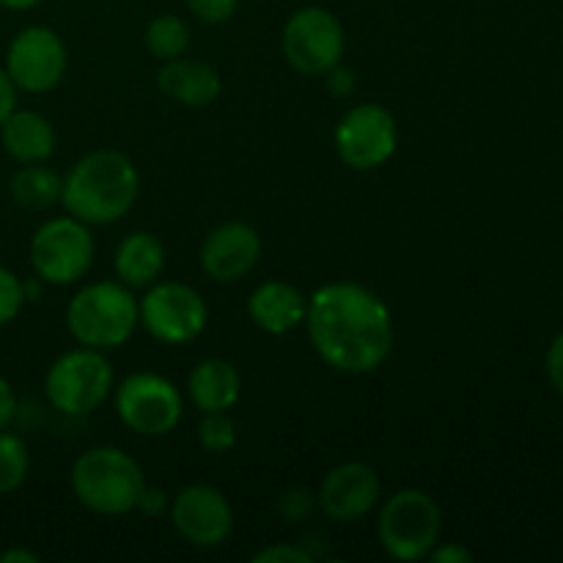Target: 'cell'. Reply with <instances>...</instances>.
I'll return each mask as SVG.
<instances>
[{
    "instance_id": "obj_1",
    "label": "cell",
    "mask_w": 563,
    "mask_h": 563,
    "mask_svg": "<svg viewBox=\"0 0 563 563\" xmlns=\"http://www.w3.org/2000/svg\"><path fill=\"white\" fill-rule=\"evenodd\" d=\"M306 330L313 352L350 377L372 374L394 350V317L383 297L355 280H333L308 297Z\"/></svg>"
},
{
    "instance_id": "obj_2",
    "label": "cell",
    "mask_w": 563,
    "mask_h": 563,
    "mask_svg": "<svg viewBox=\"0 0 563 563\" xmlns=\"http://www.w3.org/2000/svg\"><path fill=\"white\" fill-rule=\"evenodd\" d=\"M141 196V174L119 148H97L64 176L60 203L86 225H110L126 218Z\"/></svg>"
},
{
    "instance_id": "obj_3",
    "label": "cell",
    "mask_w": 563,
    "mask_h": 563,
    "mask_svg": "<svg viewBox=\"0 0 563 563\" xmlns=\"http://www.w3.org/2000/svg\"><path fill=\"white\" fill-rule=\"evenodd\" d=\"M71 493L82 509L99 517H121L135 511L146 487L141 462L115 445L82 451L69 473Z\"/></svg>"
},
{
    "instance_id": "obj_4",
    "label": "cell",
    "mask_w": 563,
    "mask_h": 563,
    "mask_svg": "<svg viewBox=\"0 0 563 563\" xmlns=\"http://www.w3.org/2000/svg\"><path fill=\"white\" fill-rule=\"evenodd\" d=\"M141 324L137 297L121 280L86 284L66 306V328L80 346L119 350Z\"/></svg>"
},
{
    "instance_id": "obj_5",
    "label": "cell",
    "mask_w": 563,
    "mask_h": 563,
    "mask_svg": "<svg viewBox=\"0 0 563 563\" xmlns=\"http://www.w3.org/2000/svg\"><path fill=\"white\" fill-rule=\"evenodd\" d=\"M440 528L443 515L438 500L423 489L407 487L390 495L379 509L377 539L390 559L423 561L440 542Z\"/></svg>"
},
{
    "instance_id": "obj_6",
    "label": "cell",
    "mask_w": 563,
    "mask_h": 563,
    "mask_svg": "<svg viewBox=\"0 0 563 563\" xmlns=\"http://www.w3.org/2000/svg\"><path fill=\"white\" fill-rule=\"evenodd\" d=\"M113 366L102 350L77 346L55 357L44 374L47 401L64 416H88L113 394Z\"/></svg>"
},
{
    "instance_id": "obj_7",
    "label": "cell",
    "mask_w": 563,
    "mask_h": 563,
    "mask_svg": "<svg viewBox=\"0 0 563 563\" xmlns=\"http://www.w3.org/2000/svg\"><path fill=\"white\" fill-rule=\"evenodd\" d=\"M33 275L47 286H71L91 269L97 256L91 225L71 214L49 218L33 231L31 247Z\"/></svg>"
},
{
    "instance_id": "obj_8",
    "label": "cell",
    "mask_w": 563,
    "mask_h": 563,
    "mask_svg": "<svg viewBox=\"0 0 563 563\" xmlns=\"http://www.w3.org/2000/svg\"><path fill=\"white\" fill-rule=\"evenodd\" d=\"M113 399L121 423L141 438H165L179 427L185 412L179 388L154 372H135L121 379Z\"/></svg>"
},
{
    "instance_id": "obj_9",
    "label": "cell",
    "mask_w": 563,
    "mask_h": 563,
    "mask_svg": "<svg viewBox=\"0 0 563 563\" xmlns=\"http://www.w3.org/2000/svg\"><path fill=\"white\" fill-rule=\"evenodd\" d=\"M280 49L295 71L322 77L344 58V25L333 11L322 9V5H302L286 20L284 33H280Z\"/></svg>"
},
{
    "instance_id": "obj_10",
    "label": "cell",
    "mask_w": 563,
    "mask_h": 563,
    "mask_svg": "<svg viewBox=\"0 0 563 563\" xmlns=\"http://www.w3.org/2000/svg\"><path fill=\"white\" fill-rule=\"evenodd\" d=\"M137 317H141V328L154 341L181 346L203 333L209 308L192 286L181 284V280H157L137 300Z\"/></svg>"
},
{
    "instance_id": "obj_11",
    "label": "cell",
    "mask_w": 563,
    "mask_h": 563,
    "mask_svg": "<svg viewBox=\"0 0 563 563\" xmlns=\"http://www.w3.org/2000/svg\"><path fill=\"white\" fill-rule=\"evenodd\" d=\"M335 152L352 170L383 168L399 146V124L394 113L377 102H363L346 110L335 124Z\"/></svg>"
},
{
    "instance_id": "obj_12",
    "label": "cell",
    "mask_w": 563,
    "mask_h": 563,
    "mask_svg": "<svg viewBox=\"0 0 563 563\" xmlns=\"http://www.w3.org/2000/svg\"><path fill=\"white\" fill-rule=\"evenodd\" d=\"M69 66L66 44L53 27L31 25L22 27L5 49V75L11 77L16 91L47 93L60 86Z\"/></svg>"
},
{
    "instance_id": "obj_13",
    "label": "cell",
    "mask_w": 563,
    "mask_h": 563,
    "mask_svg": "<svg viewBox=\"0 0 563 563\" xmlns=\"http://www.w3.org/2000/svg\"><path fill=\"white\" fill-rule=\"evenodd\" d=\"M170 522L187 544L201 550L220 548L234 531V509L212 484H190L170 498Z\"/></svg>"
},
{
    "instance_id": "obj_14",
    "label": "cell",
    "mask_w": 563,
    "mask_h": 563,
    "mask_svg": "<svg viewBox=\"0 0 563 563\" xmlns=\"http://www.w3.org/2000/svg\"><path fill=\"white\" fill-rule=\"evenodd\" d=\"M379 495L383 484L374 467L366 462H341L322 478L317 506L330 520L357 522L379 504Z\"/></svg>"
},
{
    "instance_id": "obj_15",
    "label": "cell",
    "mask_w": 563,
    "mask_h": 563,
    "mask_svg": "<svg viewBox=\"0 0 563 563\" xmlns=\"http://www.w3.org/2000/svg\"><path fill=\"white\" fill-rule=\"evenodd\" d=\"M262 258V236L245 220H229L207 234L201 245V269L218 284H234Z\"/></svg>"
},
{
    "instance_id": "obj_16",
    "label": "cell",
    "mask_w": 563,
    "mask_h": 563,
    "mask_svg": "<svg viewBox=\"0 0 563 563\" xmlns=\"http://www.w3.org/2000/svg\"><path fill=\"white\" fill-rule=\"evenodd\" d=\"M157 86L165 97L190 110L209 108L212 102H218L220 91H223L220 71L212 64L185 58V55L181 58L163 60V66L157 71Z\"/></svg>"
},
{
    "instance_id": "obj_17",
    "label": "cell",
    "mask_w": 563,
    "mask_h": 563,
    "mask_svg": "<svg viewBox=\"0 0 563 563\" xmlns=\"http://www.w3.org/2000/svg\"><path fill=\"white\" fill-rule=\"evenodd\" d=\"M308 311V297L286 280H264L251 291L247 317L267 335H286L302 328Z\"/></svg>"
},
{
    "instance_id": "obj_18",
    "label": "cell",
    "mask_w": 563,
    "mask_h": 563,
    "mask_svg": "<svg viewBox=\"0 0 563 563\" xmlns=\"http://www.w3.org/2000/svg\"><path fill=\"white\" fill-rule=\"evenodd\" d=\"M242 377L234 363L223 357H207L187 377V396L192 407L203 412H229L240 401Z\"/></svg>"
},
{
    "instance_id": "obj_19",
    "label": "cell",
    "mask_w": 563,
    "mask_h": 563,
    "mask_svg": "<svg viewBox=\"0 0 563 563\" xmlns=\"http://www.w3.org/2000/svg\"><path fill=\"white\" fill-rule=\"evenodd\" d=\"M0 143L14 163H47L55 152V130L36 110H11L0 124Z\"/></svg>"
},
{
    "instance_id": "obj_20",
    "label": "cell",
    "mask_w": 563,
    "mask_h": 563,
    "mask_svg": "<svg viewBox=\"0 0 563 563\" xmlns=\"http://www.w3.org/2000/svg\"><path fill=\"white\" fill-rule=\"evenodd\" d=\"M115 278L130 289H148L165 269V247L148 231H132L119 242L113 256Z\"/></svg>"
},
{
    "instance_id": "obj_21",
    "label": "cell",
    "mask_w": 563,
    "mask_h": 563,
    "mask_svg": "<svg viewBox=\"0 0 563 563\" xmlns=\"http://www.w3.org/2000/svg\"><path fill=\"white\" fill-rule=\"evenodd\" d=\"M60 190H64V176L44 163L22 165L11 176V198L31 212H42L60 203Z\"/></svg>"
},
{
    "instance_id": "obj_22",
    "label": "cell",
    "mask_w": 563,
    "mask_h": 563,
    "mask_svg": "<svg viewBox=\"0 0 563 563\" xmlns=\"http://www.w3.org/2000/svg\"><path fill=\"white\" fill-rule=\"evenodd\" d=\"M143 42H146V49L154 58H181L190 49V27H187V22L181 16L159 14L146 25Z\"/></svg>"
},
{
    "instance_id": "obj_23",
    "label": "cell",
    "mask_w": 563,
    "mask_h": 563,
    "mask_svg": "<svg viewBox=\"0 0 563 563\" xmlns=\"http://www.w3.org/2000/svg\"><path fill=\"white\" fill-rule=\"evenodd\" d=\"M31 454L20 434L0 429V495H11L25 484Z\"/></svg>"
},
{
    "instance_id": "obj_24",
    "label": "cell",
    "mask_w": 563,
    "mask_h": 563,
    "mask_svg": "<svg viewBox=\"0 0 563 563\" xmlns=\"http://www.w3.org/2000/svg\"><path fill=\"white\" fill-rule=\"evenodd\" d=\"M198 443L214 456L229 454L236 445V423L231 421L229 412H203L198 423Z\"/></svg>"
},
{
    "instance_id": "obj_25",
    "label": "cell",
    "mask_w": 563,
    "mask_h": 563,
    "mask_svg": "<svg viewBox=\"0 0 563 563\" xmlns=\"http://www.w3.org/2000/svg\"><path fill=\"white\" fill-rule=\"evenodd\" d=\"M25 306V289L22 278H16L9 267H0V328L14 322Z\"/></svg>"
},
{
    "instance_id": "obj_26",
    "label": "cell",
    "mask_w": 563,
    "mask_h": 563,
    "mask_svg": "<svg viewBox=\"0 0 563 563\" xmlns=\"http://www.w3.org/2000/svg\"><path fill=\"white\" fill-rule=\"evenodd\" d=\"M190 14L207 25H223L240 9V0H185Z\"/></svg>"
},
{
    "instance_id": "obj_27",
    "label": "cell",
    "mask_w": 563,
    "mask_h": 563,
    "mask_svg": "<svg viewBox=\"0 0 563 563\" xmlns=\"http://www.w3.org/2000/svg\"><path fill=\"white\" fill-rule=\"evenodd\" d=\"M317 509V495L311 489H289L278 498V511L284 520L289 522H300L306 517H311V511Z\"/></svg>"
},
{
    "instance_id": "obj_28",
    "label": "cell",
    "mask_w": 563,
    "mask_h": 563,
    "mask_svg": "<svg viewBox=\"0 0 563 563\" xmlns=\"http://www.w3.org/2000/svg\"><path fill=\"white\" fill-rule=\"evenodd\" d=\"M313 555L300 544H269L253 555V563H311Z\"/></svg>"
},
{
    "instance_id": "obj_29",
    "label": "cell",
    "mask_w": 563,
    "mask_h": 563,
    "mask_svg": "<svg viewBox=\"0 0 563 563\" xmlns=\"http://www.w3.org/2000/svg\"><path fill=\"white\" fill-rule=\"evenodd\" d=\"M324 86H328V91L333 93V97H339V99H344V97H350L352 91H355V71L350 69V66H344V64H335L333 69H328L324 71Z\"/></svg>"
},
{
    "instance_id": "obj_30",
    "label": "cell",
    "mask_w": 563,
    "mask_h": 563,
    "mask_svg": "<svg viewBox=\"0 0 563 563\" xmlns=\"http://www.w3.org/2000/svg\"><path fill=\"white\" fill-rule=\"evenodd\" d=\"M168 509H170V495L165 493V489L148 487L146 484L141 493V498H137L135 511H141V515H146V517H163V515H168Z\"/></svg>"
},
{
    "instance_id": "obj_31",
    "label": "cell",
    "mask_w": 563,
    "mask_h": 563,
    "mask_svg": "<svg viewBox=\"0 0 563 563\" xmlns=\"http://www.w3.org/2000/svg\"><path fill=\"white\" fill-rule=\"evenodd\" d=\"M544 372H548V379L555 388V394L563 396V333L550 341L548 357H544Z\"/></svg>"
},
{
    "instance_id": "obj_32",
    "label": "cell",
    "mask_w": 563,
    "mask_h": 563,
    "mask_svg": "<svg viewBox=\"0 0 563 563\" xmlns=\"http://www.w3.org/2000/svg\"><path fill=\"white\" fill-rule=\"evenodd\" d=\"M429 561L434 563H471L473 553L467 548H462L460 542H438L429 553Z\"/></svg>"
},
{
    "instance_id": "obj_33",
    "label": "cell",
    "mask_w": 563,
    "mask_h": 563,
    "mask_svg": "<svg viewBox=\"0 0 563 563\" xmlns=\"http://www.w3.org/2000/svg\"><path fill=\"white\" fill-rule=\"evenodd\" d=\"M16 418V394L9 379L0 374V429H9Z\"/></svg>"
},
{
    "instance_id": "obj_34",
    "label": "cell",
    "mask_w": 563,
    "mask_h": 563,
    "mask_svg": "<svg viewBox=\"0 0 563 563\" xmlns=\"http://www.w3.org/2000/svg\"><path fill=\"white\" fill-rule=\"evenodd\" d=\"M16 108V88L11 82V77L5 75V69L0 66V124L9 119L11 110Z\"/></svg>"
},
{
    "instance_id": "obj_35",
    "label": "cell",
    "mask_w": 563,
    "mask_h": 563,
    "mask_svg": "<svg viewBox=\"0 0 563 563\" xmlns=\"http://www.w3.org/2000/svg\"><path fill=\"white\" fill-rule=\"evenodd\" d=\"M0 563H38V555L31 553V550L11 548L5 553H0Z\"/></svg>"
},
{
    "instance_id": "obj_36",
    "label": "cell",
    "mask_w": 563,
    "mask_h": 563,
    "mask_svg": "<svg viewBox=\"0 0 563 563\" xmlns=\"http://www.w3.org/2000/svg\"><path fill=\"white\" fill-rule=\"evenodd\" d=\"M38 3H42V0H0V5L9 11H27Z\"/></svg>"
}]
</instances>
